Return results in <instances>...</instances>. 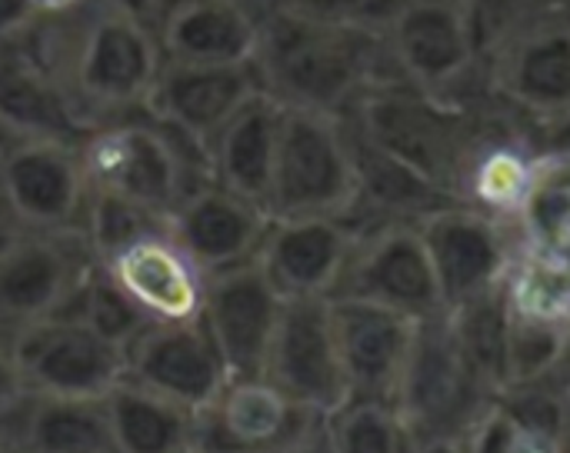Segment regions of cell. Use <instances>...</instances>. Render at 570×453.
I'll return each instance as SVG.
<instances>
[{"mask_svg":"<svg viewBox=\"0 0 570 453\" xmlns=\"http://www.w3.org/2000/svg\"><path fill=\"white\" fill-rule=\"evenodd\" d=\"M267 227H271V214L261 204L214 180L187 194L170 217L174 240L190 254V260L207 277L254 260L261 254Z\"/></svg>","mask_w":570,"mask_h":453,"instance_id":"obj_23","label":"cell"},{"mask_svg":"<svg viewBox=\"0 0 570 453\" xmlns=\"http://www.w3.org/2000/svg\"><path fill=\"white\" fill-rule=\"evenodd\" d=\"M321 414L301 407L267 377H230L197 411L200 453H294L317 441Z\"/></svg>","mask_w":570,"mask_h":453,"instance_id":"obj_12","label":"cell"},{"mask_svg":"<svg viewBox=\"0 0 570 453\" xmlns=\"http://www.w3.org/2000/svg\"><path fill=\"white\" fill-rule=\"evenodd\" d=\"M124 377L190 411H200L230 381V371L204 317H194V321H174V324H147L137 334V341L127 347Z\"/></svg>","mask_w":570,"mask_h":453,"instance_id":"obj_17","label":"cell"},{"mask_svg":"<svg viewBox=\"0 0 570 453\" xmlns=\"http://www.w3.org/2000/svg\"><path fill=\"white\" fill-rule=\"evenodd\" d=\"M357 180L341 117L284 107L274 177L267 190L271 217H351Z\"/></svg>","mask_w":570,"mask_h":453,"instance_id":"obj_7","label":"cell"},{"mask_svg":"<svg viewBox=\"0 0 570 453\" xmlns=\"http://www.w3.org/2000/svg\"><path fill=\"white\" fill-rule=\"evenodd\" d=\"M491 90L478 97H438L404 80H384L364 90L347 117L374 144L401 157L454 200L461 167L478 134L481 104Z\"/></svg>","mask_w":570,"mask_h":453,"instance_id":"obj_4","label":"cell"},{"mask_svg":"<svg viewBox=\"0 0 570 453\" xmlns=\"http://www.w3.org/2000/svg\"><path fill=\"white\" fill-rule=\"evenodd\" d=\"M97 257L80 230H23L0 234V341L23 327L67 314Z\"/></svg>","mask_w":570,"mask_h":453,"instance_id":"obj_8","label":"cell"},{"mask_svg":"<svg viewBox=\"0 0 570 453\" xmlns=\"http://www.w3.org/2000/svg\"><path fill=\"white\" fill-rule=\"evenodd\" d=\"M284 104L267 90L254 93L207 144L214 184L261 204L267 210V190L274 177L281 144Z\"/></svg>","mask_w":570,"mask_h":453,"instance_id":"obj_25","label":"cell"},{"mask_svg":"<svg viewBox=\"0 0 570 453\" xmlns=\"http://www.w3.org/2000/svg\"><path fill=\"white\" fill-rule=\"evenodd\" d=\"M284 301L257 257L207 277L200 317L230 377H264Z\"/></svg>","mask_w":570,"mask_h":453,"instance_id":"obj_15","label":"cell"},{"mask_svg":"<svg viewBox=\"0 0 570 453\" xmlns=\"http://www.w3.org/2000/svg\"><path fill=\"white\" fill-rule=\"evenodd\" d=\"M100 267L150 324L194 321L204 311L207 274L190 260L170 230L117 250Z\"/></svg>","mask_w":570,"mask_h":453,"instance_id":"obj_22","label":"cell"},{"mask_svg":"<svg viewBox=\"0 0 570 453\" xmlns=\"http://www.w3.org/2000/svg\"><path fill=\"white\" fill-rule=\"evenodd\" d=\"M7 227H13V224H10V217H7V210H3V200H0V234H3Z\"/></svg>","mask_w":570,"mask_h":453,"instance_id":"obj_46","label":"cell"},{"mask_svg":"<svg viewBox=\"0 0 570 453\" xmlns=\"http://www.w3.org/2000/svg\"><path fill=\"white\" fill-rule=\"evenodd\" d=\"M80 160L90 190L130 197L164 217L214 180L207 147L144 110L94 127L80 140Z\"/></svg>","mask_w":570,"mask_h":453,"instance_id":"obj_3","label":"cell"},{"mask_svg":"<svg viewBox=\"0 0 570 453\" xmlns=\"http://www.w3.org/2000/svg\"><path fill=\"white\" fill-rule=\"evenodd\" d=\"M374 23L397 80L438 97H478L491 90L471 0H377Z\"/></svg>","mask_w":570,"mask_h":453,"instance_id":"obj_5","label":"cell"},{"mask_svg":"<svg viewBox=\"0 0 570 453\" xmlns=\"http://www.w3.org/2000/svg\"><path fill=\"white\" fill-rule=\"evenodd\" d=\"M511 311V304H508ZM570 354V327L528 317L511 311L508 317V354H504V387L554 377Z\"/></svg>","mask_w":570,"mask_h":453,"instance_id":"obj_32","label":"cell"},{"mask_svg":"<svg viewBox=\"0 0 570 453\" xmlns=\"http://www.w3.org/2000/svg\"><path fill=\"white\" fill-rule=\"evenodd\" d=\"M414 453H474V451H471V434H464V437L421 441V444H414Z\"/></svg>","mask_w":570,"mask_h":453,"instance_id":"obj_42","label":"cell"},{"mask_svg":"<svg viewBox=\"0 0 570 453\" xmlns=\"http://www.w3.org/2000/svg\"><path fill=\"white\" fill-rule=\"evenodd\" d=\"M67 314L77 317V321H83L94 334H100L104 341H110L124 354L137 341V334L150 324L127 301V294L110 280V274L100 264L87 274V280L80 284V290H77L73 304L67 307Z\"/></svg>","mask_w":570,"mask_h":453,"instance_id":"obj_34","label":"cell"},{"mask_svg":"<svg viewBox=\"0 0 570 453\" xmlns=\"http://www.w3.org/2000/svg\"><path fill=\"white\" fill-rule=\"evenodd\" d=\"M40 20L30 10V0H0V40L3 37H23Z\"/></svg>","mask_w":570,"mask_h":453,"instance_id":"obj_39","label":"cell"},{"mask_svg":"<svg viewBox=\"0 0 570 453\" xmlns=\"http://www.w3.org/2000/svg\"><path fill=\"white\" fill-rule=\"evenodd\" d=\"M498 404L528 431L570 444L568 404H564L558 374L544 381H531V384H511L498 394Z\"/></svg>","mask_w":570,"mask_h":453,"instance_id":"obj_35","label":"cell"},{"mask_svg":"<svg viewBox=\"0 0 570 453\" xmlns=\"http://www.w3.org/2000/svg\"><path fill=\"white\" fill-rule=\"evenodd\" d=\"M331 307L351 397L394 404L421 321L351 297H331Z\"/></svg>","mask_w":570,"mask_h":453,"instance_id":"obj_20","label":"cell"},{"mask_svg":"<svg viewBox=\"0 0 570 453\" xmlns=\"http://www.w3.org/2000/svg\"><path fill=\"white\" fill-rule=\"evenodd\" d=\"M498 97L538 127L570 114V7H558L508 40L488 63Z\"/></svg>","mask_w":570,"mask_h":453,"instance_id":"obj_16","label":"cell"},{"mask_svg":"<svg viewBox=\"0 0 570 453\" xmlns=\"http://www.w3.org/2000/svg\"><path fill=\"white\" fill-rule=\"evenodd\" d=\"M471 451L474 453H570V444L551 441L544 434L528 431L518 424L498 401L494 407L478 421L471 431Z\"/></svg>","mask_w":570,"mask_h":453,"instance_id":"obj_36","label":"cell"},{"mask_svg":"<svg viewBox=\"0 0 570 453\" xmlns=\"http://www.w3.org/2000/svg\"><path fill=\"white\" fill-rule=\"evenodd\" d=\"M90 0H30V10L37 20H63L87 7Z\"/></svg>","mask_w":570,"mask_h":453,"instance_id":"obj_41","label":"cell"},{"mask_svg":"<svg viewBox=\"0 0 570 453\" xmlns=\"http://www.w3.org/2000/svg\"><path fill=\"white\" fill-rule=\"evenodd\" d=\"M0 453H27V451H23L17 441H10V437H3V434H0Z\"/></svg>","mask_w":570,"mask_h":453,"instance_id":"obj_44","label":"cell"},{"mask_svg":"<svg viewBox=\"0 0 570 453\" xmlns=\"http://www.w3.org/2000/svg\"><path fill=\"white\" fill-rule=\"evenodd\" d=\"M264 377L284 391L301 407L327 417L341 404L351 401L347 374L337 351V331H334V307L331 297H287Z\"/></svg>","mask_w":570,"mask_h":453,"instance_id":"obj_13","label":"cell"},{"mask_svg":"<svg viewBox=\"0 0 570 453\" xmlns=\"http://www.w3.org/2000/svg\"><path fill=\"white\" fill-rule=\"evenodd\" d=\"M230 3H237V7H244L247 13H254L257 20L264 17V13H271V10H277L284 0H230Z\"/></svg>","mask_w":570,"mask_h":453,"instance_id":"obj_43","label":"cell"},{"mask_svg":"<svg viewBox=\"0 0 570 453\" xmlns=\"http://www.w3.org/2000/svg\"><path fill=\"white\" fill-rule=\"evenodd\" d=\"M94 7H100V10H110V13H120V17H127V20H137V23H147V27H160V20H164V13H167V7L174 3V0H90Z\"/></svg>","mask_w":570,"mask_h":453,"instance_id":"obj_38","label":"cell"},{"mask_svg":"<svg viewBox=\"0 0 570 453\" xmlns=\"http://www.w3.org/2000/svg\"><path fill=\"white\" fill-rule=\"evenodd\" d=\"M357 237L351 217H271L257 260L284 297H331Z\"/></svg>","mask_w":570,"mask_h":453,"instance_id":"obj_21","label":"cell"},{"mask_svg":"<svg viewBox=\"0 0 570 453\" xmlns=\"http://www.w3.org/2000/svg\"><path fill=\"white\" fill-rule=\"evenodd\" d=\"M417 230L424 237L444 311L464 307L504 287L518 257V234L511 220L464 204H448L417 220Z\"/></svg>","mask_w":570,"mask_h":453,"instance_id":"obj_11","label":"cell"},{"mask_svg":"<svg viewBox=\"0 0 570 453\" xmlns=\"http://www.w3.org/2000/svg\"><path fill=\"white\" fill-rule=\"evenodd\" d=\"M114 453H200L197 411L124 377L104 394Z\"/></svg>","mask_w":570,"mask_h":453,"instance_id":"obj_27","label":"cell"},{"mask_svg":"<svg viewBox=\"0 0 570 453\" xmlns=\"http://www.w3.org/2000/svg\"><path fill=\"white\" fill-rule=\"evenodd\" d=\"M494 401L498 391L468 361L448 314L421 321L401 391L394 397L414 444L471 434Z\"/></svg>","mask_w":570,"mask_h":453,"instance_id":"obj_6","label":"cell"},{"mask_svg":"<svg viewBox=\"0 0 570 453\" xmlns=\"http://www.w3.org/2000/svg\"><path fill=\"white\" fill-rule=\"evenodd\" d=\"M0 200L13 227L83 234L90 184L80 144L0 140Z\"/></svg>","mask_w":570,"mask_h":453,"instance_id":"obj_10","label":"cell"},{"mask_svg":"<svg viewBox=\"0 0 570 453\" xmlns=\"http://www.w3.org/2000/svg\"><path fill=\"white\" fill-rule=\"evenodd\" d=\"M331 297L367 301L411 321H431L444 314V297L424 237L417 224L407 220L361 227V237Z\"/></svg>","mask_w":570,"mask_h":453,"instance_id":"obj_9","label":"cell"},{"mask_svg":"<svg viewBox=\"0 0 570 453\" xmlns=\"http://www.w3.org/2000/svg\"><path fill=\"white\" fill-rule=\"evenodd\" d=\"M10 354L27 394L104 397L127 374V354L70 314H53L23 327Z\"/></svg>","mask_w":570,"mask_h":453,"instance_id":"obj_14","label":"cell"},{"mask_svg":"<svg viewBox=\"0 0 570 453\" xmlns=\"http://www.w3.org/2000/svg\"><path fill=\"white\" fill-rule=\"evenodd\" d=\"M264 90L257 63H187L167 60L147 97L144 114L160 124L210 144V137L254 97Z\"/></svg>","mask_w":570,"mask_h":453,"instance_id":"obj_18","label":"cell"},{"mask_svg":"<svg viewBox=\"0 0 570 453\" xmlns=\"http://www.w3.org/2000/svg\"><path fill=\"white\" fill-rule=\"evenodd\" d=\"M294 453H327V451H324V441H321V434H317V441H311V444H304L301 451H294Z\"/></svg>","mask_w":570,"mask_h":453,"instance_id":"obj_45","label":"cell"},{"mask_svg":"<svg viewBox=\"0 0 570 453\" xmlns=\"http://www.w3.org/2000/svg\"><path fill=\"white\" fill-rule=\"evenodd\" d=\"M30 33L0 40V140L80 144L90 127Z\"/></svg>","mask_w":570,"mask_h":453,"instance_id":"obj_19","label":"cell"},{"mask_svg":"<svg viewBox=\"0 0 570 453\" xmlns=\"http://www.w3.org/2000/svg\"><path fill=\"white\" fill-rule=\"evenodd\" d=\"M444 314H448V324H451L458 344L464 347L468 361L501 394L504 391V354H508V317H511L504 287H498L464 307L444 311Z\"/></svg>","mask_w":570,"mask_h":453,"instance_id":"obj_31","label":"cell"},{"mask_svg":"<svg viewBox=\"0 0 570 453\" xmlns=\"http://www.w3.org/2000/svg\"><path fill=\"white\" fill-rule=\"evenodd\" d=\"M518 250L570 267V154H541L531 187L511 220Z\"/></svg>","mask_w":570,"mask_h":453,"instance_id":"obj_29","label":"cell"},{"mask_svg":"<svg viewBox=\"0 0 570 453\" xmlns=\"http://www.w3.org/2000/svg\"><path fill=\"white\" fill-rule=\"evenodd\" d=\"M160 230H170V217L137 204L130 197H120L110 190H90L87 214H83V237H87L97 264H104L117 250H124L150 234H160Z\"/></svg>","mask_w":570,"mask_h":453,"instance_id":"obj_33","label":"cell"},{"mask_svg":"<svg viewBox=\"0 0 570 453\" xmlns=\"http://www.w3.org/2000/svg\"><path fill=\"white\" fill-rule=\"evenodd\" d=\"M344 137L351 147V164H354V180H357V204L351 220L357 227L371 224H391V220H407L417 224L428 214L454 204L438 184H431L424 174L407 167L401 157L374 144L347 114H341Z\"/></svg>","mask_w":570,"mask_h":453,"instance_id":"obj_24","label":"cell"},{"mask_svg":"<svg viewBox=\"0 0 570 453\" xmlns=\"http://www.w3.org/2000/svg\"><path fill=\"white\" fill-rule=\"evenodd\" d=\"M23 397H27V387H23V377L17 371V361L10 354V344L0 341V431L10 424V417L17 414Z\"/></svg>","mask_w":570,"mask_h":453,"instance_id":"obj_37","label":"cell"},{"mask_svg":"<svg viewBox=\"0 0 570 453\" xmlns=\"http://www.w3.org/2000/svg\"><path fill=\"white\" fill-rule=\"evenodd\" d=\"M157 37L167 60L250 63L261 43V20L230 0H174Z\"/></svg>","mask_w":570,"mask_h":453,"instance_id":"obj_26","label":"cell"},{"mask_svg":"<svg viewBox=\"0 0 570 453\" xmlns=\"http://www.w3.org/2000/svg\"><path fill=\"white\" fill-rule=\"evenodd\" d=\"M541 154H570V114L538 127Z\"/></svg>","mask_w":570,"mask_h":453,"instance_id":"obj_40","label":"cell"},{"mask_svg":"<svg viewBox=\"0 0 570 453\" xmlns=\"http://www.w3.org/2000/svg\"><path fill=\"white\" fill-rule=\"evenodd\" d=\"M254 63L274 100L331 117L347 114L374 83L397 80L374 10L331 13L291 0L261 17Z\"/></svg>","mask_w":570,"mask_h":453,"instance_id":"obj_1","label":"cell"},{"mask_svg":"<svg viewBox=\"0 0 570 453\" xmlns=\"http://www.w3.org/2000/svg\"><path fill=\"white\" fill-rule=\"evenodd\" d=\"M67 20L73 27V17ZM47 63L94 130L147 107L164 67V47L154 27L87 3L80 10V27L67 33L60 53H47Z\"/></svg>","mask_w":570,"mask_h":453,"instance_id":"obj_2","label":"cell"},{"mask_svg":"<svg viewBox=\"0 0 570 453\" xmlns=\"http://www.w3.org/2000/svg\"><path fill=\"white\" fill-rule=\"evenodd\" d=\"M327 453H414V437L391 401L351 397L321 421Z\"/></svg>","mask_w":570,"mask_h":453,"instance_id":"obj_30","label":"cell"},{"mask_svg":"<svg viewBox=\"0 0 570 453\" xmlns=\"http://www.w3.org/2000/svg\"><path fill=\"white\" fill-rule=\"evenodd\" d=\"M0 434L27 453H114L104 397L27 394Z\"/></svg>","mask_w":570,"mask_h":453,"instance_id":"obj_28","label":"cell"}]
</instances>
